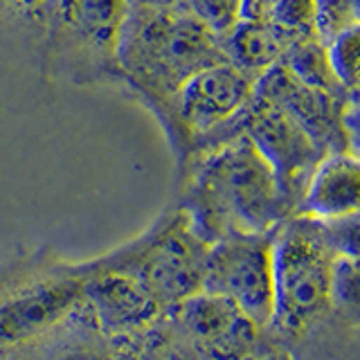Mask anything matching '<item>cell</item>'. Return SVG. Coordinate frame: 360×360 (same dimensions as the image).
<instances>
[{"label":"cell","mask_w":360,"mask_h":360,"mask_svg":"<svg viewBox=\"0 0 360 360\" xmlns=\"http://www.w3.org/2000/svg\"><path fill=\"white\" fill-rule=\"evenodd\" d=\"M255 97V77L232 61H221L191 75L169 101L160 122L178 162L191 146L217 142L239 131L236 117Z\"/></svg>","instance_id":"5"},{"label":"cell","mask_w":360,"mask_h":360,"mask_svg":"<svg viewBox=\"0 0 360 360\" xmlns=\"http://www.w3.org/2000/svg\"><path fill=\"white\" fill-rule=\"evenodd\" d=\"M273 295L279 324L300 329L331 304L335 250L322 221L290 214L273 230Z\"/></svg>","instance_id":"4"},{"label":"cell","mask_w":360,"mask_h":360,"mask_svg":"<svg viewBox=\"0 0 360 360\" xmlns=\"http://www.w3.org/2000/svg\"><path fill=\"white\" fill-rule=\"evenodd\" d=\"M360 202V165L358 155L349 151H331L320 158L304 189L295 214L333 221L358 214Z\"/></svg>","instance_id":"11"},{"label":"cell","mask_w":360,"mask_h":360,"mask_svg":"<svg viewBox=\"0 0 360 360\" xmlns=\"http://www.w3.org/2000/svg\"><path fill=\"white\" fill-rule=\"evenodd\" d=\"M52 0H0V11L16 20H25L45 30Z\"/></svg>","instance_id":"21"},{"label":"cell","mask_w":360,"mask_h":360,"mask_svg":"<svg viewBox=\"0 0 360 360\" xmlns=\"http://www.w3.org/2000/svg\"><path fill=\"white\" fill-rule=\"evenodd\" d=\"M129 7H174L183 0H127Z\"/></svg>","instance_id":"22"},{"label":"cell","mask_w":360,"mask_h":360,"mask_svg":"<svg viewBox=\"0 0 360 360\" xmlns=\"http://www.w3.org/2000/svg\"><path fill=\"white\" fill-rule=\"evenodd\" d=\"M273 232H230L207 245L202 288L230 297L257 326L275 315Z\"/></svg>","instance_id":"6"},{"label":"cell","mask_w":360,"mask_h":360,"mask_svg":"<svg viewBox=\"0 0 360 360\" xmlns=\"http://www.w3.org/2000/svg\"><path fill=\"white\" fill-rule=\"evenodd\" d=\"M331 302L354 309L358 302V259L335 255L331 266Z\"/></svg>","instance_id":"20"},{"label":"cell","mask_w":360,"mask_h":360,"mask_svg":"<svg viewBox=\"0 0 360 360\" xmlns=\"http://www.w3.org/2000/svg\"><path fill=\"white\" fill-rule=\"evenodd\" d=\"M207 243L191 230L185 210L158 232L140 252L133 277L160 304H178L202 288Z\"/></svg>","instance_id":"8"},{"label":"cell","mask_w":360,"mask_h":360,"mask_svg":"<svg viewBox=\"0 0 360 360\" xmlns=\"http://www.w3.org/2000/svg\"><path fill=\"white\" fill-rule=\"evenodd\" d=\"M183 7L219 39L241 20V0H183Z\"/></svg>","instance_id":"18"},{"label":"cell","mask_w":360,"mask_h":360,"mask_svg":"<svg viewBox=\"0 0 360 360\" xmlns=\"http://www.w3.org/2000/svg\"><path fill=\"white\" fill-rule=\"evenodd\" d=\"M180 167L183 210L207 245L230 232H273L292 214L273 167L243 131L191 151Z\"/></svg>","instance_id":"1"},{"label":"cell","mask_w":360,"mask_h":360,"mask_svg":"<svg viewBox=\"0 0 360 360\" xmlns=\"http://www.w3.org/2000/svg\"><path fill=\"white\" fill-rule=\"evenodd\" d=\"M315 3V32L322 41L333 39L349 27L360 25L358 0H313Z\"/></svg>","instance_id":"17"},{"label":"cell","mask_w":360,"mask_h":360,"mask_svg":"<svg viewBox=\"0 0 360 360\" xmlns=\"http://www.w3.org/2000/svg\"><path fill=\"white\" fill-rule=\"evenodd\" d=\"M88 300L93 302L99 318L110 326H138L149 322L160 309L133 275L110 270L84 284Z\"/></svg>","instance_id":"13"},{"label":"cell","mask_w":360,"mask_h":360,"mask_svg":"<svg viewBox=\"0 0 360 360\" xmlns=\"http://www.w3.org/2000/svg\"><path fill=\"white\" fill-rule=\"evenodd\" d=\"M239 129L273 167L277 183L295 214L309 178L324 151L284 108L259 97H252L250 104L241 110Z\"/></svg>","instance_id":"7"},{"label":"cell","mask_w":360,"mask_h":360,"mask_svg":"<svg viewBox=\"0 0 360 360\" xmlns=\"http://www.w3.org/2000/svg\"><path fill=\"white\" fill-rule=\"evenodd\" d=\"M270 22L288 30L295 37H318L315 32V3L313 0H275Z\"/></svg>","instance_id":"19"},{"label":"cell","mask_w":360,"mask_h":360,"mask_svg":"<svg viewBox=\"0 0 360 360\" xmlns=\"http://www.w3.org/2000/svg\"><path fill=\"white\" fill-rule=\"evenodd\" d=\"M288 70L295 75L302 84H307L311 88L324 90L338 97H354L358 93H349L342 88V84L338 82L331 65L329 56H326V43L320 37H302L286 50L284 59H281Z\"/></svg>","instance_id":"15"},{"label":"cell","mask_w":360,"mask_h":360,"mask_svg":"<svg viewBox=\"0 0 360 360\" xmlns=\"http://www.w3.org/2000/svg\"><path fill=\"white\" fill-rule=\"evenodd\" d=\"M228 61L223 43L180 5L129 7L117 48V79L160 117L191 75Z\"/></svg>","instance_id":"2"},{"label":"cell","mask_w":360,"mask_h":360,"mask_svg":"<svg viewBox=\"0 0 360 360\" xmlns=\"http://www.w3.org/2000/svg\"><path fill=\"white\" fill-rule=\"evenodd\" d=\"M127 14V0H52L45 22V68L72 84L117 79Z\"/></svg>","instance_id":"3"},{"label":"cell","mask_w":360,"mask_h":360,"mask_svg":"<svg viewBox=\"0 0 360 360\" xmlns=\"http://www.w3.org/2000/svg\"><path fill=\"white\" fill-rule=\"evenodd\" d=\"M82 281L56 279L0 304V345L20 342L56 322L82 295Z\"/></svg>","instance_id":"12"},{"label":"cell","mask_w":360,"mask_h":360,"mask_svg":"<svg viewBox=\"0 0 360 360\" xmlns=\"http://www.w3.org/2000/svg\"><path fill=\"white\" fill-rule=\"evenodd\" d=\"M300 37L288 30L275 25L270 20H239L236 25L221 39L223 52L228 61L239 65L250 77H259L270 65L284 59L286 50Z\"/></svg>","instance_id":"14"},{"label":"cell","mask_w":360,"mask_h":360,"mask_svg":"<svg viewBox=\"0 0 360 360\" xmlns=\"http://www.w3.org/2000/svg\"><path fill=\"white\" fill-rule=\"evenodd\" d=\"M255 97L284 108L324 153L349 151L358 155L345 131V110L358 101V95L338 97L311 88L279 61L255 79Z\"/></svg>","instance_id":"9"},{"label":"cell","mask_w":360,"mask_h":360,"mask_svg":"<svg viewBox=\"0 0 360 360\" xmlns=\"http://www.w3.org/2000/svg\"><path fill=\"white\" fill-rule=\"evenodd\" d=\"M174 307L180 324L207 358L248 360L252 356L259 326L230 297L198 290Z\"/></svg>","instance_id":"10"},{"label":"cell","mask_w":360,"mask_h":360,"mask_svg":"<svg viewBox=\"0 0 360 360\" xmlns=\"http://www.w3.org/2000/svg\"><path fill=\"white\" fill-rule=\"evenodd\" d=\"M326 43V56L338 82L349 93H358V72H360V25L349 27Z\"/></svg>","instance_id":"16"}]
</instances>
